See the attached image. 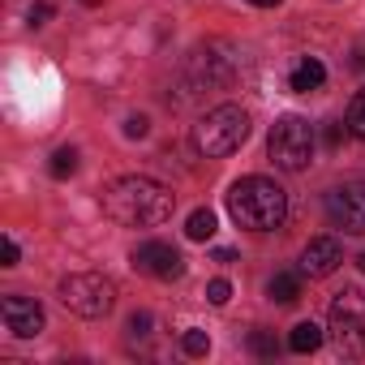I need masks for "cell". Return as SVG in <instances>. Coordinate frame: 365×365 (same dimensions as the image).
I'll return each instance as SVG.
<instances>
[{
	"label": "cell",
	"instance_id": "cell-1",
	"mask_svg": "<svg viewBox=\"0 0 365 365\" xmlns=\"http://www.w3.org/2000/svg\"><path fill=\"white\" fill-rule=\"evenodd\" d=\"M99 207H103L108 220H116L125 228H155V224L172 220L176 194L168 185H159V180H150V176H116L103 190Z\"/></svg>",
	"mask_w": 365,
	"mask_h": 365
},
{
	"label": "cell",
	"instance_id": "cell-2",
	"mask_svg": "<svg viewBox=\"0 0 365 365\" xmlns=\"http://www.w3.org/2000/svg\"><path fill=\"white\" fill-rule=\"evenodd\" d=\"M228 215L237 228L250 232H275L288 215V194L267 176H241L228 190Z\"/></svg>",
	"mask_w": 365,
	"mask_h": 365
},
{
	"label": "cell",
	"instance_id": "cell-3",
	"mask_svg": "<svg viewBox=\"0 0 365 365\" xmlns=\"http://www.w3.org/2000/svg\"><path fill=\"white\" fill-rule=\"evenodd\" d=\"M250 138V116L237 103H220L211 108L198 125H194V146L207 159H224L232 150H241V142Z\"/></svg>",
	"mask_w": 365,
	"mask_h": 365
},
{
	"label": "cell",
	"instance_id": "cell-4",
	"mask_svg": "<svg viewBox=\"0 0 365 365\" xmlns=\"http://www.w3.org/2000/svg\"><path fill=\"white\" fill-rule=\"evenodd\" d=\"M267 155L284 172H305L314 159V125L305 116H279L267 138Z\"/></svg>",
	"mask_w": 365,
	"mask_h": 365
},
{
	"label": "cell",
	"instance_id": "cell-5",
	"mask_svg": "<svg viewBox=\"0 0 365 365\" xmlns=\"http://www.w3.org/2000/svg\"><path fill=\"white\" fill-rule=\"evenodd\" d=\"M61 305L73 309L78 318H108L116 305V284L95 271H78L61 279Z\"/></svg>",
	"mask_w": 365,
	"mask_h": 365
},
{
	"label": "cell",
	"instance_id": "cell-6",
	"mask_svg": "<svg viewBox=\"0 0 365 365\" xmlns=\"http://www.w3.org/2000/svg\"><path fill=\"white\" fill-rule=\"evenodd\" d=\"M331 339L344 356H365V297L361 292H339L331 301Z\"/></svg>",
	"mask_w": 365,
	"mask_h": 365
},
{
	"label": "cell",
	"instance_id": "cell-7",
	"mask_svg": "<svg viewBox=\"0 0 365 365\" xmlns=\"http://www.w3.org/2000/svg\"><path fill=\"white\" fill-rule=\"evenodd\" d=\"M327 215L335 228L352 232V237H365V180H348V185L331 190L327 194Z\"/></svg>",
	"mask_w": 365,
	"mask_h": 365
},
{
	"label": "cell",
	"instance_id": "cell-8",
	"mask_svg": "<svg viewBox=\"0 0 365 365\" xmlns=\"http://www.w3.org/2000/svg\"><path fill=\"white\" fill-rule=\"evenodd\" d=\"M133 271H142L150 279H180L185 275V258H180L168 241H142L133 250Z\"/></svg>",
	"mask_w": 365,
	"mask_h": 365
},
{
	"label": "cell",
	"instance_id": "cell-9",
	"mask_svg": "<svg viewBox=\"0 0 365 365\" xmlns=\"http://www.w3.org/2000/svg\"><path fill=\"white\" fill-rule=\"evenodd\" d=\"M0 318H5V327L18 335V339H35L43 331V305L31 301V297H5L0 301Z\"/></svg>",
	"mask_w": 365,
	"mask_h": 365
},
{
	"label": "cell",
	"instance_id": "cell-10",
	"mask_svg": "<svg viewBox=\"0 0 365 365\" xmlns=\"http://www.w3.org/2000/svg\"><path fill=\"white\" fill-rule=\"evenodd\" d=\"M339 262H344V250H339V241H335V237H314V241L305 245V254H301V271H305V275H314V279L331 275Z\"/></svg>",
	"mask_w": 365,
	"mask_h": 365
},
{
	"label": "cell",
	"instance_id": "cell-11",
	"mask_svg": "<svg viewBox=\"0 0 365 365\" xmlns=\"http://www.w3.org/2000/svg\"><path fill=\"white\" fill-rule=\"evenodd\" d=\"M215 48H220V43H211V48H202V52L194 56V78H198L202 86H224V82H232V73H237V56H215Z\"/></svg>",
	"mask_w": 365,
	"mask_h": 365
},
{
	"label": "cell",
	"instance_id": "cell-12",
	"mask_svg": "<svg viewBox=\"0 0 365 365\" xmlns=\"http://www.w3.org/2000/svg\"><path fill=\"white\" fill-rule=\"evenodd\" d=\"M292 91H301V95H309V91H318L322 82H327V69H322V61L318 56H305L297 69H292Z\"/></svg>",
	"mask_w": 365,
	"mask_h": 365
},
{
	"label": "cell",
	"instance_id": "cell-13",
	"mask_svg": "<svg viewBox=\"0 0 365 365\" xmlns=\"http://www.w3.org/2000/svg\"><path fill=\"white\" fill-rule=\"evenodd\" d=\"M322 339H327V335H322V327H318V322H297V327H292V335H288V348L305 356V352H318V348H322Z\"/></svg>",
	"mask_w": 365,
	"mask_h": 365
},
{
	"label": "cell",
	"instance_id": "cell-14",
	"mask_svg": "<svg viewBox=\"0 0 365 365\" xmlns=\"http://www.w3.org/2000/svg\"><path fill=\"white\" fill-rule=\"evenodd\" d=\"M267 297H271V301H279V305H292V301L301 297V279H297V275H288V271H279V275H271Z\"/></svg>",
	"mask_w": 365,
	"mask_h": 365
},
{
	"label": "cell",
	"instance_id": "cell-15",
	"mask_svg": "<svg viewBox=\"0 0 365 365\" xmlns=\"http://www.w3.org/2000/svg\"><path fill=\"white\" fill-rule=\"evenodd\" d=\"M185 237H190V241H211V237H215V211H211V207H198V211L190 215V224H185Z\"/></svg>",
	"mask_w": 365,
	"mask_h": 365
},
{
	"label": "cell",
	"instance_id": "cell-16",
	"mask_svg": "<svg viewBox=\"0 0 365 365\" xmlns=\"http://www.w3.org/2000/svg\"><path fill=\"white\" fill-rule=\"evenodd\" d=\"M48 172H52L56 180H65V176H73V172H78V150H73V146H61V150L52 155V163H48Z\"/></svg>",
	"mask_w": 365,
	"mask_h": 365
},
{
	"label": "cell",
	"instance_id": "cell-17",
	"mask_svg": "<svg viewBox=\"0 0 365 365\" xmlns=\"http://www.w3.org/2000/svg\"><path fill=\"white\" fill-rule=\"evenodd\" d=\"M348 133L365 142V91H356L352 103H348Z\"/></svg>",
	"mask_w": 365,
	"mask_h": 365
},
{
	"label": "cell",
	"instance_id": "cell-18",
	"mask_svg": "<svg viewBox=\"0 0 365 365\" xmlns=\"http://www.w3.org/2000/svg\"><path fill=\"white\" fill-rule=\"evenodd\" d=\"M180 348H185L190 356H207V352H211V335L194 327V331H185V335H180Z\"/></svg>",
	"mask_w": 365,
	"mask_h": 365
},
{
	"label": "cell",
	"instance_id": "cell-19",
	"mask_svg": "<svg viewBox=\"0 0 365 365\" xmlns=\"http://www.w3.org/2000/svg\"><path fill=\"white\" fill-rule=\"evenodd\" d=\"M250 352H254V356H275V335L254 331V335H250Z\"/></svg>",
	"mask_w": 365,
	"mask_h": 365
},
{
	"label": "cell",
	"instance_id": "cell-20",
	"mask_svg": "<svg viewBox=\"0 0 365 365\" xmlns=\"http://www.w3.org/2000/svg\"><path fill=\"white\" fill-rule=\"evenodd\" d=\"M228 297H232V284L228 279H211L207 284V301L211 305H228Z\"/></svg>",
	"mask_w": 365,
	"mask_h": 365
},
{
	"label": "cell",
	"instance_id": "cell-21",
	"mask_svg": "<svg viewBox=\"0 0 365 365\" xmlns=\"http://www.w3.org/2000/svg\"><path fill=\"white\" fill-rule=\"evenodd\" d=\"M18 241L14 237H5V241H0V267H18Z\"/></svg>",
	"mask_w": 365,
	"mask_h": 365
},
{
	"label": "cell",
	"instance_id": "cell-22",
	"mask_svg": "<svg viewBox=\"0 0 365 365\" xmlns=\"http://www.w3.org/2000/svg\"><path fill=\"white\" fill-rule=\"evenodd\" d=\"M146 129H150L146 116H129V120H125V138H146Z\"/></svg>",
	"mask_w": 365,
	"mask_h": 365
},
{
	"label": "cell",
	"instance_id": "cell-23",
	"mask_svg": "<svg viewBox=\"0 0 365 365\" xmlns=\"http://www.w3.org/2000/svg\"><path fill=\"white\" fill-rule=\"evenodd\" d=\"M129 335H150V314H146V309H138V314L129 318Z\"/></svg>",
	"mask_w": 365,
	"mask_h": 365
},
{
	"label": "cell",
	"instance_id": "cell-24",
	"mask_svg": "<svg viewBox=\"0 0 365 365\" xmlns=\"http://www.w3.org/2000/svg\"><path fill=\"white\" fill-rule=\"evenodd\" d=\"M52 18V5H48V0H35V5H31V26H43Z\"/></svg>",
	"mask_w": 365,
	"mask_h": 365
},
{
	"label": "cell",
	"instance_id": "cell-25",
	"mask_svg": "<svg viewBox=\"0 0 365 365\" xmlns=\"http://www.w3.org/2000/svg\"><path fill=\"white\" fill-rule=\"evenodd\" d=\"M339 138H344V129H339V125H327V133H322V142H327V146H339Z\"/></svg>",
	"mask_w": 365,
	"mask_h": 365
},
{
	"label": "cell",
	"instance_id": "cell-26",
	"mask_svg": "<svg viewBox=\"0 0 365 365\" xmlns=\"http://www.w3.org/2000/svg\"><path fill=\"white\" fill-rule=\"evenodd\" d=\"M250 5H258V9H275L279 0H250Z\"/></svg>",
	"mask_w": 365,
	"mask_h": 365
},
{
	"label": "cell",
	"instance_id": "cell-27",
	"mask_svg": "<svg viewBox=\"0 0 365 365\" xmlns=\"http://www.w3.org/2000/svg\"><path fill=\"white\" fill-rule=\"evenodd\" d=\"M352 65H356V69H365V52H356V56H352Z\"/></svg>",
	"mask_w": 365,
	"mask_h": 365
},
{
	"label": "cell",
	"instance_id": "cell-28",
	"mask_svg": "<svg viewBox=\"0 0 365 365\" xmlns=\"http://www.w3.org/2000/svg\"><path fill=\"white\" fill-rule=\"evenodd\" d=\"M356 267H361V271H365V254H361V258H356Z\"/></svg>",
	"mask_w": 365,
	"mask_h": 365
},
{
	"label": "cell",
	"instance_id": "cell-29",
	"mask_svg": "<svg viewBox=\"0 0 365 365\" xmlns=\"http://www.w3.org/2000/svg\"><path fill=\"white\" fill-rule=\"evenodd\" d=\"M82 5H103V0H82Z\"/></svg>",
	"mask_w": 365,
	"mask_h": 365
}]
</instances>
